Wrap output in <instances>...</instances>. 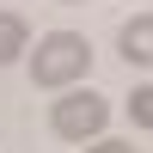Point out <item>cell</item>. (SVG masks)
Instances as JSON below:
<instances>
[{"instance_id": "6da1fadb", "label": "cell", "mask_w": 153, "mask_h": 153, "mask_svg": "<svg viewBox=\"0 0 153 153\" xmlns=\"http://www.w3.org/2000/svg\"><path fill=\"white\" fill-rule=\"evenodd\" d=\"M86 68H92V43H86L80 31H49V37H37V55H31V80H37V86L68 92L74 80H86Z\"/></svg>"}, {"instance_id": "7a4b0ae2", "label": "cell", "mask_w": 153, "mask_h": 153, "mask_svg": "<svg viewBox=\"0 0 153 153\" xmlns=\"http://www.w3.org/2000/svg\"><path fill=\"white\" fill-rule=\"evenodd\" d=\"M104 123H110V98H98L92 86H86V92L68 86V92L49 104V129H55L61 141H98Z\"/></svg>"}, {"instance_id": "3957f363", "label": "cell", "mask_w": 153, "mask_h": 153, "mask_svg": "<svg viewBox=\"0 0 153 153\" xmlns=\"http://www.w3.org/2000/svg\"><path fill=\"white\" fill-rule=\"evenodd\" d=\"M117 49L129 68H153V12H135L129 25L117 31Z\"/></svg>"}, {"instance_id": "277c9868", "label": "cell", "mask_w": 153, "mask_h": 153, "mask_svg": "<svg viewBox=\"0 0 153 153\" xmlns=\"http://www.w3.org/2000/svg\"><path fill=\"white\" fill-rule=\"evenodd\" d=\"M19 55H31V25L19 12H0V68L19 61Z\"/></svg>"}, {"instance_id": "5b68a950", "label": "cell", "mask_w": 153, "mask_h": 153, "mask_svg": "<svg viewBox=\"0 0 153 153\" xmlns=\"http://www.w3.org/2000/svg\"><path fill=\"white\" fill-rule=\"evenodd\" d=\"M129 117L141 123V129H153V86H135V98H129Z\"/></svg>"}, {"instance_id": "8992f818", "label": "cell", "mask_w": 153, "mask_h": 153, "mask_svg": "<svg viewBox=\"0 0 153 153\" xmlns=\"http://www.w3.org/2000/svg\"><path fill=\"white\" fill-rule=\"evenodd\" d=\"M86 153H135V147H129V141H92Z\"/></svg>"}]
</instances>
